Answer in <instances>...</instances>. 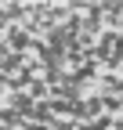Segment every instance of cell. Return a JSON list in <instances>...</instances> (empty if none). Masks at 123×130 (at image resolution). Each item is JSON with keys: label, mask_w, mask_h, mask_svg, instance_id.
<instances>
[{"label": "cell", "mask_w": 123, "mask_h": 130, "mask_svg": "<svg viewBox=\"0 0 123 130\" xmlns=\"http://www.w3.org/2000/svg\"><path fill=\"white\" fill-rule=\"evenodd\" d=\"M7 40H11V47H14V51H18V54H22V51H29V47L36 43V40L29 36L25 29H7Z\"/></svg>", "instance_id": "6da1fadb"}]
</instances>
